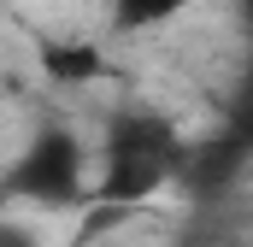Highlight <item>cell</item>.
Instances as JSON below:
<instances>
[{
    "label": "cell",
    "mask_w": 253,
    "mask_h": 247,
    "mask_svg": "<svg viewBox=\"0 0 253 247\" xmlns=\"http://www.w3.org/2000/svg\"><path fill=\"white\" fill-rule=\"evenodd\" d=\"M165 171H171V141L159 135V129H141V124H129L124 135H118V147H112V171L100 177V200H141V194H153V188L165 183Z\"/></svg>",
    "instance_id": "obj_1"
},
{
    "label": "cell",
    "mask_w": 253,
    "mask_h": 247,
    "mask_svg": "<svg viewBox=\"0 0 253 247\" xmlns=\"http://www.w3.org/2000/svg\"><path fill=\"white\" fill-rule=\"evenodd\" d=\"M42 71L65 82V88H77V82H94L100 71H106V53L94 47V41H42Z\"/></svg>",
    "instance_id": "obj_2"
},
{
    "label": "cell",
    "mask_w": 253,
    "mask_h": 247,
    "mask_svg": "<svg viewBox=\"0 0 253 247\" xmlns=\"http://www.w3.org/2000/svg\"><path fill=\"white\" fill-rule=\"evenodd\" d=\"M189 0H112V24L118 30H159L183 12Z\"/></svg>",
    "instance_id": "obj_3"
}]
</instances>
